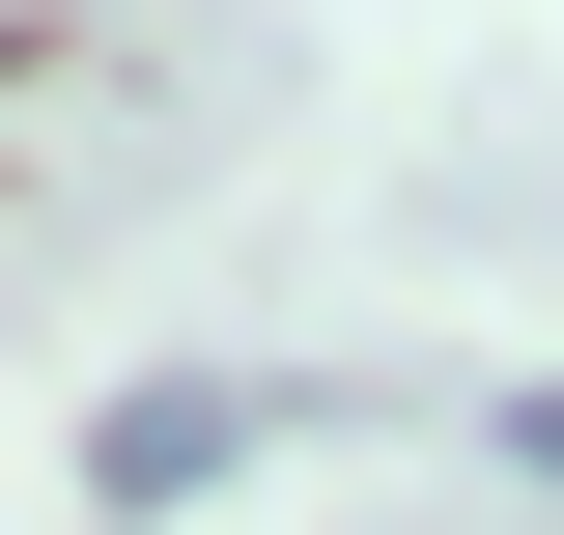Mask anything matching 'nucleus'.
<instances>
[{"mask_svg":"<svg viewBox=\"0 0 564 535\" xmlns=\"http://www.w3.org/2000/svg\"><path fill=\"white\" fill-rule=\"evenodd\" d=\"M254 423H282L254 367H170V395H113V423H85V507H198V479L254 451Z\"/></svg>","mask_w":564,"mask_h":535,"instance_id":"obj_1","label":"nucleus"},{"mask_svg":"<svg viewBox=\"0 0 564 535\" xmlns=\"http://www.w3.org/2000/svg\"><path fill=\"white\" fill-rule=\"evenodd\" d=\"M508 451H536V479H564V395H508Z\"/></svg>","mask_w":564,"mask_h":535,"instance_id":"obj_2","label":"nucleus"}]
</instances>
